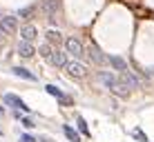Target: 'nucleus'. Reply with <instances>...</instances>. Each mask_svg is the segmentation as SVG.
<instances>
[{
	"mask_svg": "<svg viewBox=\"0 0 154 142\" xmlns=\"http://www.w3.org/2000/svg\"><path fill=\"white\" fill-rule=\"evenodd\" d=\"M65 69H67V73H69V76H74V78H83V76H85V67L81 65V62L67 60V62H65Z\"/></svg>",
	"mask_w": 154,
	"mask_h": 142,
	"instance_id": "f257e3e1",
	"label": "nucleus"
},
{
	"mask_svg": "<svg viewBox=\"0 0 154 142\" xmlns=\"http://www.w3.org/2000/svg\"><path fill=\"white\" fill-rule=\"evenodd\" d=\"M65 47H67V51H69V54H74V56H83V45L78 42L76 38H67V40H65Z\"/></svg>",
	"mask_w": 154,
	"mask_h": 142,
	"instance_id": "f03ea898",
	"label": "nucleus"
},
{
	"mask_svg": "<svg viewBox=\"0 0 154 142\" xmlns=\"http://www.w3.org/2000/svg\"><path fill=\"white\" fill-rule=\"evenodd\" d=\"M20 33H23V40H27V42H34L36 36H38V31H36L34 25H25V27H20Z\"/></svg>",
	"mask_w": 154,
	"mask_h": 142,
	"instance_id": "7ed1b4c3",
	"label": "nucleus"
},
{
	"mask_svg": "<svg viewBox=\"0 0 154 142\" xmlns=\"http://www.w3.org/2000/svg\"><path fill=\"white\" fill-rule=\"evenodd\" d=\"M16 27H18V22H16L14 16H7V18H2V22H0V31H5V33L16 31Z\"/></svg>",
	"mask_w": 154,
	"mask_h": 142,
	"instance_id": "20e7f679",
	"label": "nucleus"
},
{
	"mask_svg": "<svg viewBox=\"0 0 154 142\" xmlns=\"http://www.w3.org/2000/svg\"><path fill=\"white\" fill-rule=\"evenodd\" d=\"M112 91L116 93V96H121V98H127V96H130V89H127V85L121 80V78L112 85Z\"/></svg>",
	"mask_w": 154,
	"mask_h": 142,
	"instance_id": "39448f33",
	"label": "nucleus"
},
{
	"mask_svg": "<svg viewBox=\"0 0 154 142\" xmlns=\"http://www.w3.org/2000/svg\"><path fill=\"white\" fill-rule=\"evenodd\" d=\"M5 102L11 104V107H16V109H25V111H27V104L16 96V93H7V96H5Z\"/></svg>",
	"mask_w": 154,
	"mask_h": 142,
	"instance_id": "423d86ee",
	"label": "nucleus"
},
{
	"mask_svg": "<svg viewBox=\"0 0 154 142\" xmlns=\"http://www.w3.org/2000/svg\"><path fill=\"white\" fill-rule=\"evenodd\" d=\"M34 45H31V42H27V40H23V42H20L18 45V54L20 56H23V58H31V56H34Z\"/></svg>",
	"mask_w": 154,
	"mask_h": 142,
	"instance_id": "0eeeda50",
	"label": "nucleus"
},
{
	"mask_svg": "<svg viewBox=\"0 0 154 142\" xmlns=\"http://www.w3.org/2000/svg\"><path fill=\"white\" fill-rule=\"evenodd\" d=\"M107 62L114 67V69H119L121 73H123V71H127V62L123 60V58H119V56H109V58H107Z\"/></svg>",
	"mask_w": 154,
	"mask_h": 142,
	"instance_id": "6e6552de",
	"label": "nucleus"
},
{
	"mask_svg": "<svg viewBox=\"0 0 154 142\" xmlns=\"http://www.w3.org/2000/svg\"><path fill=\"white\" fill-rule=\"evenodd\" d=\"M123 82H125V85L130 87V89L139 87V78H136L134 73H130V69H127V71H123Z\"/></svg>",
	"mask_w": 154,
	"mask_h": 142,
	"instance_id": "1a4fd4ad",
	"label": "nucleus"
},
{
	"mask_svg": "<svg viewBox=\"0 0 154 142\" xmlns=\"http://www.w3.org/2000/svg\"><path fill=\"white\" fill-rule=\"evenodd\" d=\"M14 73H16V76H20V78H25V80H29V82L36 80L34 73H29L27 69H23V67H14Z\"/></svg>",
	"mask_w": 154,
	"mask_h": 142,
	"instance_id": "9d476101",
	"label": "nucleus"
},
{
	"mask_svg": "<svg viewBox=\"0 0 154 142\" xmlns=\"http://www.w3.org/2000/svg\"><path fill=\"white\" fill-rule=\"evenodd\" d=\"M45 89H47V93H51L54 98H60V100H65V102H72L69 98H65V96H63V91H60L58 87H54V85H47Z\"/></svg>",
	"mask_w": 154,
	"mask_h": 142,
	"instance_id": "9b49d317",
	"label": "nucleus"
},
{
	"mask_svg": "<svg viewBox=\"0 0 154 142\" xmlns=\"http://www.w3.org/2000/svg\"><path fill=\"white\" fill-rule=\"evenodd\" d=\"M63 131H65V135H67V140H72V142H81V135H78V131H74L72 127H63Z\"/></svg>",
	"mask_w": 154,
	"mask_h": 142,
	"instance_id": "f8f14e48",
	"label": "nucleus"
},
{
	"mask_svg": "<svg viewBox=\"0 0 154 142\" xmlns=\"http://www.w3.org/2000/svg\"><path fill=\"white\" fill-rule=\"evenodd\" d=\"M89 54H92V58H94V60H96V62H98V65H105V62H107V56H105V54H103V51H98V49H96V47H94V49H92V51H89Z\"/></svg>",
	"mask_w": 154,
	"mask_h": 142,
	"instance_id": "ddd939ff",
	"label": "nucleus"
},
{
	"mask_svg": "<svg viewBox=\"0 0 154 142\" xmlns=\"http://www.w3.org/2000/svg\"><path fill=\"white\" fill-rule=\"evenodd\" d=\"M51 62H54V65H58V67H65L67 58H65V54H60V51H54V56H51Z\"/></svg>",
	"mask_w": 154,
	"mask_h": 142,
	"instance_id": "4468645a",
	"label": "nucleus"
},
{
	"mask_svg": "<svg viewBox=\"0 0 154 142\" xmlns=\"http://www.w3.org/2000/svg\"><path fill=\"white\" fill-rule=\"evenodd\" d=\"M98 78H100V80H103V82H105V85H107V87H112L114 82L119 80V78H116V76H112V73H107V71H103V73H100Z\"/></svg>",
	"mask_w": 154,
	"mask_h": 142,
	"instance_id": "2eb2a0df",
	"label": "nucleus"
},
{
	"mask_svg": "<svg viewBox=\"0 0 154 142\" xmlns=\"http://www.w3.org/2000/svg\"><path fill=\"white\" fill-rule=\"evenodd\" d=\"M47 38H49V42H54V45H60L63 42V36L58 33L56 29H51V31H47Z\"/></svg>",
	"mask_w": 154,
	"mask_h": 142,
	"instance_id": "dca6fc26",
	"label": "nucleus"
},
{
	"mask_svg": "<svg viewBox=\"0 0 154 142\" xmlns=\"http://www.w3.org/2000/svg\"><path fill=\"white\" fill-rule=\"evenodd\" d=\"M40 54H42V58H45V60H49V62H51V56H54V49H51V47L45 42V47L40 49Z\"/></svg>",
	"mask_w": 154,
	"mask_h": 142,
	"instance_id": "f3484780",
	"label": "nucleus"
},
{
	"mask_svg": "<svg viewBox=\"0 0 154 142\" xmlns=\"http://www.w3.org/2000/svg\"><path fill=\"white\" fill-rule=\"evenodd\" d=\"M76 124H78V131H81L83 135H89V129H87V122H85L83 118H78L76 120Z\"/></svg>",
	"mask_w": 154,
	"mask_h": 142,
	"instance_id": "a211bd4d",
	"label": "nucleus"
},
{
	"mask_svg": "<svg viewBox=\"0 0 154 142\" xmlns=\"http://www.w3.org/2000/svg\"><path fill=\"white\" fill-rule=\"evenodd\" d=\"M56 7H58V0H47V2H45V11L47 13H54Z\"/></svg>",
	"mask_w": 154,
	"mask_h": 142,
	"instance_id": "6ab92c4d",
	"label": "nucleus"
},
{
	"mask_svg": "<svg viewBox=\"0 0 154 142\" xmlns=\"http://www.w3.org/2000/svg\"><path fill=\"white\" fill-rule=\"evenodd\" d=\"M20 142H38V138H34V135H29V133H25L23 138H20Z\"/></svg>",
	"mask_w": 154,
	"mask_h": 142,
	"instance_id": "aec40b11",
	"label": "nucleus"
},
{
	"mask_svg": "<svg viewBox=\"0 0 154 142\" xmlns=\"http://www.w3.org/2000/svg\"><path fill=\"white\" fill-rule=\"evenodd\" d=\"M134 138H139V140H143V142L147 140V138H145V133H143L141 129H134Z\"/></svg>",
	"mask_w": 154,
	"mask_h": 142,
	"instance_id": "412c9836",
	"label": "nucleus"
},
{
	"mask_svg": "<svg viewBox=\"0 0 154 142\" xmlns=\"http://www.w3.org/2000/svg\"><path fill=\"white\" fill-rule=\"evenodd\" d=\"M23 124H25V127H27V129H31V127H34V124H36V122H34V120H31V118H29V115H27V118H25V120H23Z\"/></svg>",
	"mask_w": 154,
	"mask_h": 142,
	"instance_id": "4be33fe9",
	"label": "nucleus"
},
{
	"mask_svg": "<svg viewBox=\"0 0 154 142\" xmlns=\"http://www.w3.org/2000/svg\"><path fill=\"white\" fill-rule=\"evenodd\" d=\"M0 33H2V31H0Z\"/></svg>",
	"mask_w": 154,
	"mask_h": 142,
	"instance_id": "5701e85b",
	"label": "nucleus"
}]
</instances>
